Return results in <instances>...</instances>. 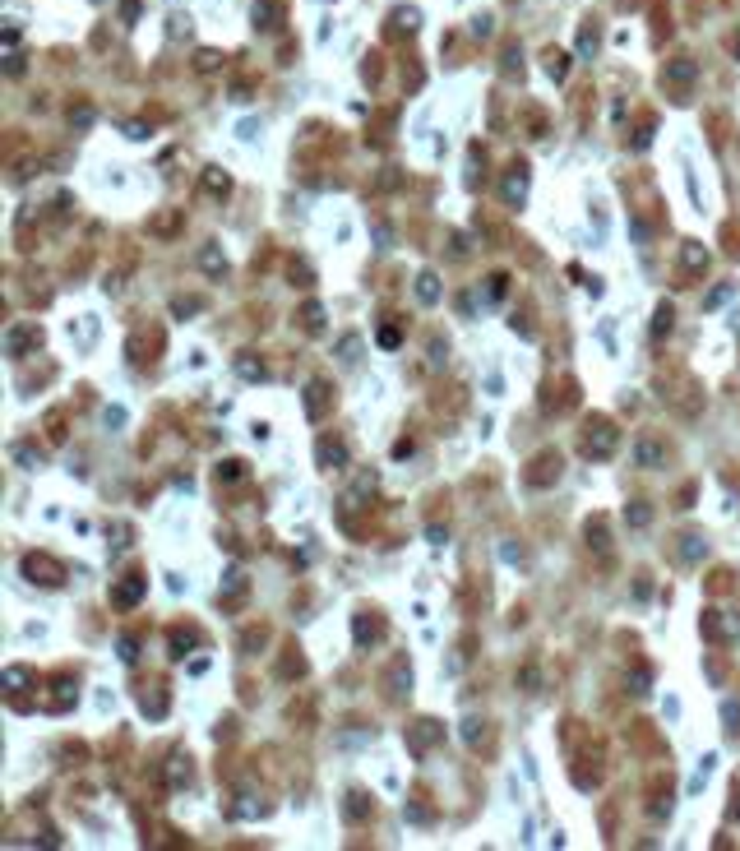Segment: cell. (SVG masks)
<instances>
[{
	"mask_svg": "<svg viewBox=\"0 0 740 851\" xmlns=\"http://www.w3.org/2000/svg\"><path fill=\"white\" fill-rule=\"evenodd\" d=\"M417 292H422V301H435V278L431 273H422V287H417Z\"/></svg>",
	"mask_w": 740,
	"mask_h": 851,
	"instance_id": "6da1fadb",
	"label": "cell"
}]
</instances>
